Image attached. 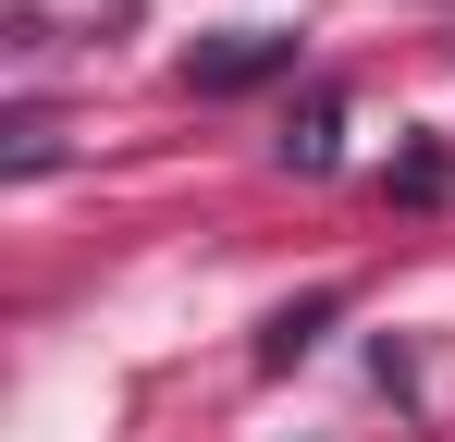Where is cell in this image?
Wrapping results in <instances>:
<instances>
[{"label": "cell", "mask_w": 455, "mask_h": 442, "mask_svg": "<svg viewBox=\"0 0 455 442\" xmlns=\"http://www.w3.org/2000/svg\"><path fill=\"white\" fill-rule=\"evenodd\" d=\"M271 74H296V37H283V25H234V37H197V50H185V86H197V99H246V86H271Z\"/></svg>", "instance_id": "6da1fadb"}, {"label": "cell", "mask_w": 455, "mask_h": 442, "mask_svg": "<svg viewBox=\"0 0 455 442\" xmlns=\"http://www.w3.org/2000/svg\"><path fill=\"white\" fill-rule=\"evenodd\" d=\"M332 160H345V99L320 86L296 123H283V172H332Z\"/></svg>", "instance_id": "7a4b0ae2"}, {"label": "cell", "mask_w": 455, "mask_h": 442, "mask_svg": "<svg viewBox=\"0 0 455 442\" xmlns=\"http://www.w3.org/2000/svg\"><path fill=\"white\" fill-rule=\"evenodd\" d=\"M320 320H332V295H307V307H283V320L259 332V368H296L307 344H320Z\"/></svg>", "instance_id": "3957f363"}, {"label": "cell", "mask_w": 455, "mask_h": 442, "mask_svg": "<svg viewBox=\"0 0 455 442\" xmlns=\"http://www.w3.org/2000/svg\"><path fill=\"white\" fill-rule=\"evenodd\" d=\"M0 160H12V172H50V160H62V123H50V111H12V123H0Z\"/></svg>", "instance_id": "277c9868"}, {"label": "cell", "mask_w": 455, "mask_h": 442, "mask_svg": "<svg viewBox=\"0 0 455 442\" xmlns=\"http://www.w3.org/2000/svg\"><path fill=\"white\" fill-rule=\"evenodd\" d=\"M455 172H443V147H406V160H394V197H443Z\"/></svg>", "instance_id": "5b68a950"}]
</instances>
